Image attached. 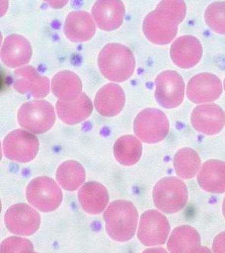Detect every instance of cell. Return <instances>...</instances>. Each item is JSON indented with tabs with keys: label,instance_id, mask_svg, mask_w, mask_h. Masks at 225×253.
<instances>
[{
	"label": "cell",
	"instance_id": "6da1fadb",
	"mask_svg": "<svg viewBox=\"0 0 225 253\" xmlns=\"http://www.w3.org/2000/svg\"><path fill=\"white\" fill-rule=\"evenodd\" d=\"M186 12L183 1H161L145 17L143 32L155 44H168L178 35V27L185 18Z\"/></svg>",
	"mask_w": 225,
	"mask_h": 253
},
{
	"label": "cell",
	"instance_id": "7a4b0ae2",
	"mask_svg": "<svg viewBox=\"0 0 225 253\" xmlns=\"http://www.w3.org/2000/svg\"><path fill=\"white\" fill-rule=\"evenodd\" d=\"M106 230L110 238L127 242L135 236L138 214L132 202L117 200L111 202L104 214Z\"/></svg>",
	"mask_w": 225,
	"mask_h": 253
},
{
	"label": "cell",
	"instance_id": "3957f363",
	"mask_svg": "<svg viewBox=\"0 0 225 253\" xmlns=\"http://www.w3.org/2000/svg\"><path fill=\"white\" fill-rule=\"evenodd\" d=\"M98 66L106 79L123 83L134 75L135 59L127 46L120 43H108L99 54Z\"/></svg>",
	"mask_w": 225,
	"mask_h": 253
},
{
	"label": "cell",
	"instance_id": "277c9868",
	"mask_svg": "<svg viewBox=\"0 0 225 253\" xmlns=\"http://www.w3.org/2000/svg\"><path fill=\"white\" fill-rule=\"evenodd\" d=\"M153 201L157 209L161 212L175 214L182 210L187 203V187L178 177L163 178L154 188Z\"/></svg>",
	"mask_w": 225,
	"mask_h": 253
},
{
	"label": "cell",
	"instance_id": "5b68a950",
	"mask_svg": "<svg viewBox=\"0 0 225 253\" xmlns=\"http://www.w3.org/2000/svg\"><path fill=\"white\" fill-rule=\"evenodd\" d=\"M18 121L22 128L30 132L43 134L53 127L56 114L53 105L46 100H32L20 107Z\"/></svg>",
	"mask_w": 225,
	"mask_h": 253
},
{
	"label": "cell",
	"instance_id": "8992f818",
	"mask_svg": "<svg viewBox=\"0 0 225 253\" xmlns=\"http://www.w3.org/2000/svg\"><path fill=\"white\" fill-rule=\"evenodd\" d=\"M135 135L145 143H158L165 139L169 132L168 117L155 108L143 110L137 115L134 124Z\"/></svg>",
	"mask_w": 225,
	"mask_h": 253
},
{
	"label": "cell",
	"instance_id": "52a82bcc",
	"mask_svg": "<svg viewBox=\"0 0 225 253\" xmlns=\"http://www.w3.org/2000/svg\"><path fill=\"white\" fill-rule=\"evenodd\" d=\"M27 199L32 206L43 212L56 210L63 200V192L57 183L47 176L32 179L26 190Z\"/></svg>",
	"mask_w": 225,
	"mask_h": 253
},
{
	"label": "cell",
	"instance_id": "ba28073f",
	"mask_svg": "<svg viewBox=\"0 0 225 253\" xmlns=\"http://www.w3.org/2000/svg\"><path fill=\"white\" fill-rule=\"evenodd\" d=\"M39 150V141L35 135L23 129L11 131L3 141V152L8 159L28 163L35 159Z\"/></svg>",
	"mask_w": 225,
	"mask_h": 253
},
{
	"label": "cell",
	"instance_id": "9c48e42d",
	"mask_svg": "<svg viewBox=\"0 0 225 253\" xmlns=\"http://www.w3.org/2000/svg\"><path fill=\"white\" fill-rule=\"evenodd\" d=\"M171 226L161 212L148 210L140 218L138 238L145 247L163 245L168 240Z\"/></svg>",
	"mask_w": 225,
	"mask_h": 253
},
{
	"label": "cell",
	"instance_id": "30bf717a",
	"mask_svg": "<svg viewBox=\"0 0 225 253\" xmlns=\"http://www.w3.org/2000/svg\"><path fill=\"white\" fill-rule=\"evenodd\" d=\"M155 98L161 107L173 109L180 105L185 94V83L175 71L163 72L155 79Z\"/></svg>",
	"mask_w": 225,
	"mask_h": 253
},
{
	"label": "cell",
	"instance_id": "8fae6325",
	"mask_svg": "<svg viewBox=\"0 0 225 253\" xmlns=\"http://www.w3.org/2000/svg\"><path fill=\"white\" fill-rule=\"evenodd\" d=\"M5 227L12 234L31 236L36 233L41 224V216L38 211L26 204L11 206L4 216Z\"/></svg>",
	"mask_w": 225,
	"mask_h": 253
},
{
	"label": "cell",
	"instance_id": "7c38bea8",
	"mask_svg": "<svg viewBox=\"0 0 225 253\" xmlns=\"http://www.w3.org/2000/svg\"><path fill=\"white\" fill-rule=\"evenodd\" d=\"M222 94L220 79L211 73H201L193 76L188 83L186 94L195 104L215 101Z\"/></svg>",
	"mask_w": 225,
	"mask_h": 253
},
{
	"label": "cell",
	"instance_id": "4fadbf2b",
	"mask_svg": "<svg viewBox=\"0 0 225 253\" xmlns=\"http://www.w3.org/2000/svg\"><path fill=\"white\" fill-rule=\"evenodd\" d=\"M49 84L48 78L40 74L33 66H24L14 73L12 85L21 94L42 98L49 92Z\"/></svg>",
	"mask_w": 225,
	"mask_h": 253
},
{
	"label": "cell",
	"instance_id": "5bb4252c",
	"mask_svg": "<svg viewBox=\"0 0 225 253\" xmlns=\"http://www.w3.org/2000/svg\"><path fill=\"white\" fill-rule=\"evenodd\" d=\"M191 123L194 128L201 133L216 135L225 127V113L218 104H202L192 111Z\"/></svg>",
	"mask_w": 225,
	"mask_h": 253
},
{
	"label": "cell",
	"instance_id": "9a60e30c",
	"mask_svg": "<svg viewBox=\"0 0 225 253\" xmlns=\"http://www.w3.org/2000/svg\"><path fill=\"white\" fill-rule=\"evenodd\" d=\"M173 62L182 69L194 67L200 61L202 46L197 38L190 35L180 37L171 45L170 50Z\"/></svg>",
	"mask_w": 225,
	"mask_h": 253
},
{
	"label": "cell",
	"instance_id": "2e32d148",
	"mask_svg": "<svg viewBox=\"0 0 225 253\" xmlns=\"http://www.w3.org/2000/svg\"><path fill=\"white\" fill-rule=\"evenodd\" d=\"M92 15L99 28L107 32L121 26L125 15V6L121 1H97L92 8Z\"/></svg>",
	"mask_w": 225,
	"mask_h": 253
},
{
	"label": "cell",
	"instance_id": "e0dca14e",
	"mask_svg": "<svg viewBox=\"0 0 225 253\" xmlns=\"http://www.w3.org/2000/svg\"><path fill=\"white\" fill-rule=\"evenodd\" d=\"M32 56V45L26 38L19 35H9L5 38L1 50V58L7 67L12 69L25 66Z\"/></svg>",
	"mask_w": 225,
	"mask_h": 253
},
{
	"label": "cell",
	"instance_id": "ac0fdd59",
	"mask_svg": "<svg viewBox=\"0 0 225 253\" xmlns=\"http://www.w3.org/2000/svg\"><path fill=\"white\" fill-rule=\"evenodd\" d=\"M95 23L89 12L75 11L66 17L64 33L68 39L76 43L88 42L94 37Z\"/></svg>",
	"mask_w": 225,
	"mask_h": 253
},
{
	"label": "cell",
	"instance_id": "d6986e66",
	"mask_svg": "<svg viewBox=\"0 0 225 253\" xmlns=\"http://www.w3.org/2000/svg\"><path fill=\"white\" fill-rule=\"evenodd\" d=\"M125 100L123 88L118 84L110 83L97 91L94 99V106L100 115L115 117L124 108Z\"/></svg>",
	"mask_w": 225,
	"mask_h": 253
},
{
	"label": "cell",
	"instance_id": "ffe728a7",
	"mask_svg": "<svg viewBox=\"0 0 225 253\" xmlns=\"http://www.w3.org/2000/svg\"><path fill=\"white\" fill-rule=\"evenodd\" d=\"M93 110L90 98L82 93L73 100H58L56 112L58 117L68 125H76L89 118Z\"/></svg>",
	"mask_w": 225,
	"mask_h": 253
},
{
	"label": "cell",
	"instance_id": "44dd1931",
	"mask_svg": "<svg viewBox=\"0 0 225 253\" xmlns=\"http://www.w3.org/2000/svg\"><path fill=\"white\" fill-rule=\"evenodd\" d=\"M168 251L174 253H207L201 245L197 230L189 225H182L173 230L168 241Z\"/></svg>",
	"mask_w": 225,
	"mask_h": 253
},
{
	"label": "cell",
	"instance_id": "7402d4cb",
	"mask_svg": "<svg viewBox=\"0 0 225 253\" xmlns=\"http://www.w3.org/2000/svg\"><path fill=\"white\" fill-rule=\"evenodd\" d=\"M199 186L210 193L225 192V162L209 160L203 164L197 176Z\"/></svg>",
	"mask_w": 225,
	"mask_h": 253
},
{
	"label": "cell",
	"instance_id": "603a6c76",
	"mask_svg": "<svg viewBox=\"0 0 225 253\" xmlns=\"http://www.w3.org/2000/svg\"><path fill=\"white\" fill-rule=\"evenodd\" d=\"M78 197L83 210L90 214H100L108 205V192L105 186L97 182L85 183Z\"/></svg>",
	"mask_w": 225,
	"mask_h": 253
},
{
	"label": "cell",
	"instance_id": "cb8c5ba5",
	"mask_svg": "<svg viewBox=\"0 0 225 253\" xmlns=\"http://www.w3.org/2000/svg\"><path fill=\"white\" fill-rule=\"evenodd\" d=\"M51 89L59 100H73L82 94L83 84L76 73L64 70L55 75L51 82Z\"/></svg>",
	"mask_w": 225,
	"mask_h": 253
},
{
	"label": "cell",
	"instance_id": "d4e9b609",
	"mask_svg": "<svg viewBox=\"0 0 225 253\" xmlns=\"http://www.w3.org/2000/svg\"><path fill=\"white\" fill-rule=\"evenodd\" d=\"M114 153L120 165L132 166L136 164L142 154L141 141L134 135H124L115 142Z\"/></svg>",
	"mask_w": 225,
	"mask_h": 253
},
{
	"label": "cell",
	"instance_id": "484cf974",
	"mask_svg": "<svg viewBox=\"0 0 225 253\" xmlns=\"http://www.w3.org/2000/svg\"><path fill=\"white\" fill-rule=\"evenodd\" d=\"M86 177L84 168L77 161H66L56 171V180L65 190L75 191L79 189L84 183Z\"/></svg>",
	"mask_w": 225,
	"mask_h": 253
},
{
	"label": "cell",
	"instance_id": "4316f807",
	"mask_svg": "<svg viewBox=\"0 0 225 253\" xmlns=\"http://www.w3.org/2000/svg\"><path fill=\"white\" fill-rule=\"evenodd\" d=\"M200 158L192 148H181L174 158L175 172L182 179L193 178L200 169Z\"/></svg>",
	"mask_w": 225,
	"mask_h": 253
},
{
	"label": "cell",
	"instance_id": "83f0119b",
	"mask_svg": "<svg viewBox=\"0 0 225 253\" xmlns=\"http://www.w3.org/2000/svg\"><path fill=\"white\" fill-rule=\"evenodd\" d=\"M205 20L214 32L225 35V2L211 3L205 12Z\"/></svg>",
	"mask_w": 225,
	"mask_h": 253
},
{
	"label": "cell",
	"instance_id": "f1b7e54d",
	"mask_svg": "<svg viewBox=\"0 0 225 253\" xmlns=\"http://www.w3.org/2000/svg\"><path fill=\"white\" fill-rule=\"evenodd\" d=\"M1 253H34L32 242L21 237H9L1 244Z\"/></svg>",
	"mask_w": 225,
	"mask_h": 253
},
{
	"label": "cell",
	"instance_id": "f546056e",
	"mask_svg": "<svg viewBox=\"0 0 225 253\" xmlns=\"http://www.w3.org/2000/svg\"><path fill=\"white\" fill-rule=\"evenodd\" d=\"M212 252L216 253H225V232L219 234L214 240Z\"/></svg>",
	"mask_w": 225,
	"mask_h": 253
},
{
	"label": "cell",
	"instance_id": "4dcf8cb0",
	"mask_svg": "<svg viewBox=\"0 0 225 253\" xmlns=\"http://www.w3.org/2000/svg\"><path fill=\"white\" fill-rule=\"evenodd\" d=\"M222 212H223V215L225 218V197L224 199L223 205H222Z\"/></svg>",
	"mask_w": 225,
	"mask_h": 253
},
{
	"label": "cell",
	"instance_id": "1f68e13d",
	"mask_svg": "<svg viewBox=\"0 0 225 253\" xmlns=\"http://www.w3.org/2000/svg\"><path fill=\"white\" fill-rule=\"evenodd\" d=\"M224 86H225V82H224Z\"/></svg>",
	"mask_w": 225,
	"mask_h": 253
}]
</instances>
